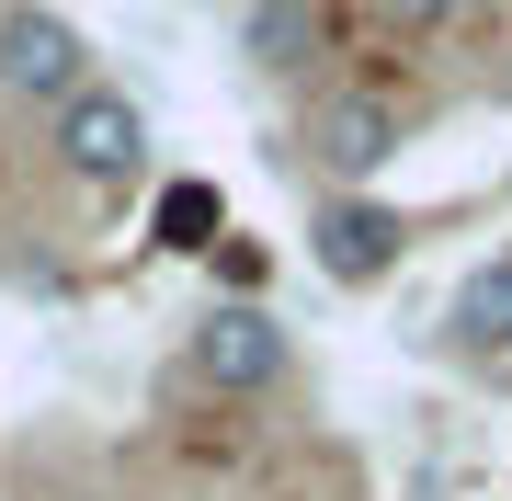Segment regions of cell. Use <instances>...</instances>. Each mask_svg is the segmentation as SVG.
Returning <instances> with one entry per match:
<instances>
[{
  "instance_id": "cell-1",
  "label": "cell",
  "mask_w": 512,
  "mask_h": 501,
  "mask_svg": "<svg viewBox=\"0 0 512 501\" xmlns=\"http://www.w3.org/2000/svg\"><path fill=\"white\" fill-rule=\"evenodd\" d=\"M57 171H69L80 194H126L148 171V114L114 92V80H80V92L57 103Z\"/></svg>"
},
{
  "instance_id": "cell-2",
  "label": "cell",
  "mask_w": 512,
  "mask_h": 501,
  "mask_svg": "<svg viewBox=\"0 0 512 501\" xmlns=\"http://www.w3.org/2000/svg\"><path fill=\"white\" fill-rule=\"evenodd\" d=\"M80 80H92V35L69 12H46V0L0 12V92L12 103H69Z\"/></svg>"
},
{
  "instance_id": "cell-3",
  "label": "cell",
  "mask_w": 512,
  "mask_h": 501,
  "mask_svg": "<svg viewBox=\"0 0 512 501\" xmlns=\"http://www.w3.org/2000/svg\"><path fill=\"white\" fill-rule=\"evenodd\" d=\"M308 251H319L330 285H387V274H399V251H410V217H399V205H376V194H330L319 217H308Z\"/></svg>"
},
{
  "instance_id": "cell-4",
  "label": "cell",
  "mask_w": 512,
  "mask_h": 501,
  "mask_svg": "<svg viewBox=\"0 0 512 501\" xmlns=\"http://www.w3.org/2000/svg\"><path fill=\"white\" fill-rule=\"evenodd\" d=\"M399 137H410V114L387 103V92H330V103L308 114V160H319L342 194L365 183V171H387V160H399Z\"/></svg>"
},
{
  "instance_id": "cell-5",
  "label": "cell",
  "mask_w": 512,
  "mask_h": 501,
  "mask_svg": "<svg viewBox=\"0 0 512 501\" xmlns=\"http://www.w3.org/2000/svg\"><path fill=\"white\" fill-rule=\"evenodd\" d=\"M194 376H205V388H274V376H285V319L274 308H251V297H228V308H205L194 319Z\"/></svg>"
},
{
  "instance_id": "cell-6",
  "label": "cell",
  "mask_w": 512,
  "mask_h": 501,
  "mask_svg": "<svg viewBox=\"0 0 512 501\" xmlns=\"http://www.w3.org/2000/svg\"><path fill=\"white\" fill-rule=\"evenodd\" d=\"M239 57H251L262 80L319 69V12H308V0H251V12H239Z\"/></svg>"
},
{
  "instance_id": "cell-7",
  "label": "cell",
  "mask_w": 512,
  "mask_h": 501,
  "mask_svg": "<svg viewBox=\"0 0 512 501\" xmlns=\"http://www.w3.org/2000/svg\"><path fill=\"white\" fill-rule=\"evenodd\" d=\"M444 342L456 353H512V262H478L444 297Z\"/></svg>"
},
{
  "instance_id": "cell-8",
  "label": "cell",
  "mask_w": 512,
  "mask_h": 501,
  "mask_svg": "<svg viewBox=\"0 0 512 501\" xmlns=\"http://www.w3.org/2000/svg\"><path fill=\"white\" fill-rule=\"evenodd\" d=\"M217 217H228V205H217V183H171L148 228H160V251H217Z\"/></svg>"
},
{
  "instance_id": "cell-9",
  "label": "cell",
  "mask_w": 512,
  "mask_h": 501,
  "mask_svg": "<svg viewBox=\"0 0 512 501\" xmlns=\"http://www.w3.org/2000/svg\"><path fill=\"white\" fill-rule=\"evenodd\" d=\"M376 12H387V23H410V35H433V23H456L467 0H376Z\"/></svg>"
},
{
  "instance_id": "cell-10",
  "label": "cell",
  "mask_w": 512,
  "mask_h": 501,
  "mask_svg": "<svg viewBox=\"0 0 512 501\" xmlns=\"http://www.w3.org/2000/svg\"><path fill=\"white\" fill-rule=\"evenodd\" d=\"M0 12H23V0H0Z\"/></svg>"
}]
</instances>
